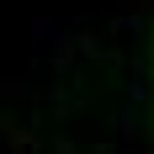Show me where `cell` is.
Returning a JSON list of instances; mask_svg holds the SVG:
<instances>
[]
</instances>
